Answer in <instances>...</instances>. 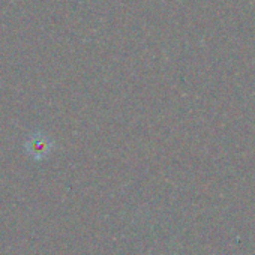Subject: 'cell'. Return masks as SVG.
<instances>
[{
    "label": "cell",
    "mask_w": 255,
    "mask_h": 255,
    "mask_svg": "<svg viewBox=\"0 0 255 255\" xmlns=\"http://www.w3.org/2000/svg\"><path fill=\"white\" fill-rule=\"evenodd\" d=\"M26 149L30 156H33L35 159H41L48 153L50 144L44 137H30L26 143Z\"/></svg>",
    "instance_id": "6da1fadb"
}]
</instances>
